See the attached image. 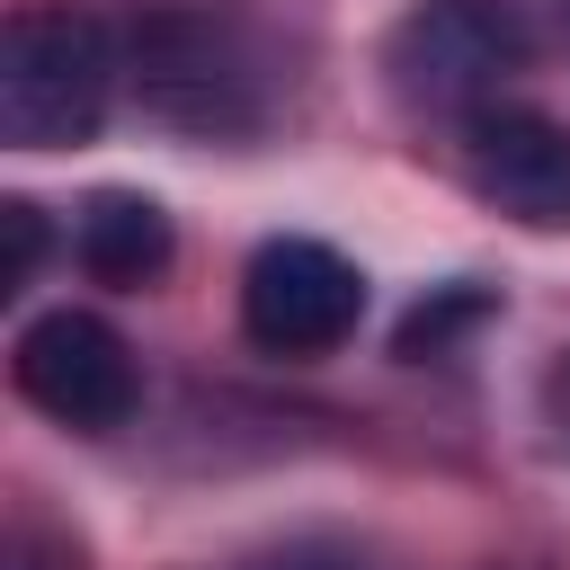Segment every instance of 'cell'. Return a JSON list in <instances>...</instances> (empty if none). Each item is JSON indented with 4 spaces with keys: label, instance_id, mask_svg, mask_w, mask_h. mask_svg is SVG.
<instances>
[{
    "label": "cell",
    "instance_id": "obj_1",
    "mask_svg": "<svg viewBox=\"0 0 570 570\" xmlns=\"http://www.w3.org/2000/svg\"><path fill=\"white\" fill-rule=\"evenodd\" d=\"M116 36L134 107L169 134L240 142L285 107V53L249 0H142L134 18H116Z\"/></svg>",
    "mask_w": 570,
    "mask_h": 570
},
{
    "label": "cell",
    "instance_id": "obj_2",
    "mask_svg": "<svg viewBox=\"0 0 570 570\" xmlns=\"http://www.w3.org/2000/svg\"><path fill=\"white\" fill-rule=\"evenodd\" d=\"M125 89V36L89 0H27L0 36V134L18 151H62L107 125Z\"/></svg>",
    "mask_w": 570,
    "mask_h": 570
},
{
    "label": "cell",
    "instance_id": "obj_3",
    "mask_svg": "<svg viewBox=\"0 0 570 570\" xmlns=\"http://www.w3.org/2000/svg\"><path fill=\"white\" fill-rule=\"evenodd\" d=\"M525 62H534V27L517 0H410L383 45L392 98L410 116H445V125L499 107Z\"/></svg>",
    "mask_w": 570,
    "mask_h": 570
},
{
    "label": "cell",
    "instance_id": "obj_4",
    "mask_svg": "<svg viewBox=\"0 0 570 570\" xmlns=\"http://www.w3.org/2000/svg\"><path fill=\"white\" fill-rule=\"evenodd\" d=\"M365 321V267L330 240H303V232H276L249 249L240 267V330L249 347L267 356H330L347 347Z\"/></svg>",
    "mask_w": 570,
    "mask_h": 570
},
{
    "label": "cell",
    "instance_id": "obj_5",
    "mask_svg": "<svg viewBox=\"0 0 570 570\" xmlns=\"http://www.w3.org/2000/svg\"><path fill=\"white\" fill-rule=\"evenodd\" d=\"M9 374H18V392H27L45 419H62V428H80V436L125 428L134 401H142V365H134L125 330L98 321V312H71V303H62V312H36V321L18 330Z\"/></svg>",
    "mask_w": 570,
    "mask_h": 570
},
{
    "label": "cell",
    "instance_id": "obj_6",
    "mask_svg": "<svg viewBox=\"0 0 570 570\" xmlns=\"http://www.w3.org/2000/svg\"><path fill=\"white\" fill-rule=\"evenodd\" d=\"M454 169L490 214H508L525 232H570V125L561 116L499 98L454 125Z\"/></svg>",
    "mask_w": 570,
    "mask_h": 570
},
{
    "label": "cell",
    "instance_id": "obj_7",
    "mask_svg": "<svg viewBox=\"0 0 570 570\" xmlns=\"http://www.w3.org/2000/svg\"><path fill=\"white\" fill-rule=\"evenodd\" d=\"M169 249H178V232H169L160 196H142V187H98V196L71 214V258H80V276H98V285H116V294H142V285L169 267Z\"/></svg>",
    "mask_w": 570,
    "mask_h": 570
},
{
    "label": "cell",
    "instance_id": "obj_8",
    "mask_svg": "<svg viewBox=\"0 0 570 570\" xmlns=\"http://www.w3.org/2000/svg\"><path fill=\"white\" fill-rule=\"evenodd\" d=\"M472 321H490V294H481V285H436V294L401 321V338H392V347H401V356H445V347H454V330H472Z\"/></svg>",
    "mask_w": 570,
    "mask_h": 570
},
{
    "label": "cell",
    "instance_id": "obj_9",
    "mask_svg": "<svg viewBox=\"0 0 570 570\" xmlns=\"http://www.w3.org/2000/svg\"><path fill=\"white\" fill-rule=\"evenodd\" d=\"M0 223H9V294H18V285H36V267H45V214H36L27 196H9Z\"/></svg>",
    "mask_w": 570,
    "mask_h": 570
}]
</instances>
